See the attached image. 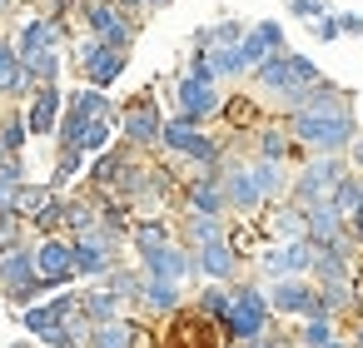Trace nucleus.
<instances>
[{"label":"nucleus","mask_w":363,"mask_h":348,"mask_svg":"<svg viewBox=\"0 0 363 348\" xmlns=\"http://www.w3.org/2000/svg\"><path fill=\"white\" fill-rule=\"evenodd\" d=\"M284 125H289L294 145H298V150H308V155H343V150L353 145V135L363 130L353 110H338V115L294 110V115H284Z\"/></svg>","instance_id":"f257e3e1"},{"label":"nucleus","mask_w":363,"mask_h":348,"mask_svg":"<svg viewBox=\"0 0 363 348\" xmlns=\"http://www.w3.org/2000/svg\"><path fill=\"white\" fill-rule=\"evenodd\" d=\"M249 80H254V90H259L264 100H274V105L289 115V100H294L298 90L318 85V80H323V70H318L308 55H294V50H284V55H269L259 70H249Z\"/></svg>","instance_id":"f03ea898"},{"label":"nucleus","mask_w":363,"mask_h":348,"mask_svg":"<svg viewBox=\"0 0 363 348\" xmlns=\"http://www.w3.org/2000/svg\"><path fill=\"white\" fill-rule=\"evenodd\" d=\"M219 333L229 343H239V348L264 338V333H274V313H269V298H264L259 284H244V279L229 284V313L219 318Z\"/></svg>","instance_id":"7ed1b4c3"},{"label":"nucleus","mask_w":363,"mask_h":348,"mask_svg":"<svg viewBox=\"0 0 363 348\" xmlns=\"http://www.w3.org/2000/svg\"><path fill=\"white\" fill-rule=\"evenodd\" d=\"M160 150H164L169 159L194 164V169H219L229 145H219L204 125H194V120H184V115H164V125H160Z\"/></svg>","instance_id":"20e7f679"},{"label":"nucleus","mask_w":363,"mask_h":348,"mask_svg":"<svg viewBox=\"0 0 363 348\" xmlns=\"http://www.w3.org/2000/svg\"><path fill=\"white\" fill-rule=\"evenodd\" d=\"M348 174V159L343 155H308L298 164V174H289V204L294 209H308V204H328V194L338 189V179Z\"/></svg>","instance_id":"39448f33"},{"label":"nucleus","mask_w":363,"mask_h":348,"mask_svg":"<svg viewBox=\"0 0 363 348\" xmlns=\"http://www.w3.org/2000/svg\"><path fill=\"white\" fill-rule=\"evenodd\" d=\"M70 249H75V279L95 284V279H105V274L125 259V234H115V229L95 224V229L75 234V239H70Z\"/></svg>","instance_id":"423d86ee"},{"label":"nucleus","mask_w":363,"mask_h":348,"mask_svg":"<svg viewBox=\"0 0 363 348\" xmlns=\"http://www.w3.org/2000/svg\"><path fill=\"white\" fill-rule=\"evenodd\" d=\"M80 16H85V35L115 45V50H135L140 35V16H130L115 0H80Z\"/></svg>","instance_id":"0eeeda50"},{"label":"nucleus","mask_w":363,"mask_h":348,"mask_svg":"<svg viewBox=\"0 0 363 348\" xmlns=\"http://www.w3.org/2000/svg\"><path fill=\"white\" fill-rule=\"evenodd\" d=\"M70 60H75V70H80V80H85V85L110 90V85L125 75L130 50H115V45H105V40L85 35V40H75V45H70Z\"/></svg>","instance_id":"6e6552de"},{"label":"nucleus","mask_w":363,"mask_h":348,"mask_svg":"<svg viewBox=\"0 0 363 348\" xmlns=\"http://www.w3.org/2000/svg\"><path fill=\"white\" fill-rule=\"evenodd\" d=\"M219 184H224V209H229V214L259 219V214L269 209V199H264V189H259L249 159H234L229 150H224V164H219Z\"/></svg>","instance_id":"1a4fd4ad"},{"label":"nucleus","mask_w":363,"mask_h":348,"mask_svg":"<svg viewBox=\"0 0 363 348\" xmlns=\"http://www.w3.org/2000/svg\"><path fill=\"white\" fill-rule=\"evenodd\" d=\"M160 125H164V115H160L155 95H140V100H130V105L115 115V135H120V145H130V150H140V155L160 150Z\"/></svg>","instance_id":"9d476101"},{"label":"nucleus","mask_w":363,"mask_h":348,"mask_svg":"<svg viewBox=\"0 0 363 348\" xmlns=\"http://www.w3.org/2000/svg\"><path fill=\"white\" fill-rule=\"evenodd\" d=\"M30 259H35V279L45 288H65L75 279V249H70V234H40L30 239Z\"/></svg>","instance_id":"9b49d317"},{"label":"nucleus","mask_w":363,"mask_h":348,"mask_svg":"<svg viewBox=\"0 0 363 348\" xmlns=\"http://www.w3.org/2000/svg\"><path fill=\"white\" fill-rule=\"evenodd\" d=\"M308 264H313V244H308V239L264 244V249L254 254V274H264L269 284H274V279H308Z\"/></svg>","instance_id":"f8f14e48"},{"label":"nucleus","mask_w":363,"mask_h":348,"mask_svg":"<svg viewBox=\"0 0 363 348\" xmlns=\"http://www.w3.org/2000/svg\"><path fill=\"white\" fill-rule=\"evenodd\" d=\"M264 298H269V313L274 318H318V288L308 279H274L264 288Z\"/></svg>","instance_id":"ddd939ff"},{"label":"nucleus","mask_w":363,"mask_h":348,"mask_svg":"<svg viewBox=\"0 0 363 348\" xmlns=\"http://www.w3.org/2000/svg\"><path fill=\"white\" fill-rule=\"evenodd\" d=\"M219 110H224V95H219L214 80H189V75L174 80V115H184L194 125H209Z\"/></svg>","instance_id":"4468645a"},{"label":"nucleus","mask_w":363,"mask_h":348,"mask_svg":"<svg viewBox=\"0 0 363 348\" xmlns=\"http://www.w3.org/2000/svg\"><path fill=\"white\" fill-rule=\"evenodd\" d=\"M189 259H194V279H199V284H234V279L244 274V259L234 254L229 239L199 244V249H189Z\"/></svg>","instance_id":"2eb2a0df"},{"label":"nucleus","mask_w":363,"mask_h":348,"mask_svg":"<svg viewBox=\"0 0 363 348\" xmlns=\"http://www.w3.org/2000/svg\"><path fill=\"white\" fill-rule=\"evenodd\" d=\"M135 264H140V274H150V279H169V284H189V279H194V259H189V249H184L179 239L135 254Z\"/></svg>","instance_id":"dca6fc26"},{"label":"nucleus","mask_w":363,"mask_h":348,"mask_svg":"<svg viewBox=\"0 0 363 348\" xmlns=\"http://www.w3.org/2000/svg\"><path fill=\"white\" fill-rule=\"evenodd\" d=\"M26 130H30V140H55V125H60V115H65V90L60 85H35V95L26 100Z\"/></svg>","instance_id":"f3484780"},{"label":"nucleus","mask_w":363,"mask_h":348,"mask_svg":"<svg viewBox=\"0 0 363 348\" xmlns=\"http://www.w3.org/2000/svg\"><path fill=\"white\" fill-rule=\"evenodd\" d=\"M179 204H184V214H229V209H224L219 169H194V174L179 184Z\"/></svg>","instance_id":"a211bd4d"},{"label":"nucleus","mask_w":363,"mask_h":348,"mask_svg":"<svg viewBox=\"0 0 363 348\" xmlns=\"http://www.w3.org/2000/svg\"><path fill=\"white\" fill-rule=\"evenodd\" d=\"M174 318V333H164V348H219V323L214 318H204L199 308H179V313H169Z\"/></svg>","instance_id":"6ab92c4d"},{"label":"nucleus","mask_w":363,"mask_h":348,"mask_svg":"<svg viewBox=\"0 0 363 348\" xmlns=\"http://www.w3.org/2000/svg\"><path fill=\"white\" fill-rule=\"evenodd\" d=\"M90 348H155V333L145 318L125 313V318H110V323H95L90 333Z\"/></svg>","instance_id":"aec40b11"},{"label":"nucleus","mask_w":363,"mask_h":348,"mask_svg":"<svg viewBox=\"0 0 363 348\" xmlns=\"http://www.w3.org/2000/svg\"><path fill=\"white\" fill-rule=\"evenodd\" d=\"M65 40H70V26H65V21H55V16H30L11 45H16V55H30V50H65Z\"/></svg>","instance_id":"412c9836"},{"label":"nucleus","mask_w":363,"mask_h":348,"mask_svg":"<svg viewBox=\"0 0 363 348\" xmlns=\"http://www.w3.org/2000/svg\"><path fill=\"white\" fill-rule=\"evenodd\" d=\"M30 95H35V75L21 65L16 45L0 35V100H6V105H26Z\"/></svg>","instance_id":"4be33fe9"},{"label":"nucleus","mask_w":363,"mask_h":348,"mask_svg":"<svg viewBox=\"0 0 363 348\" xmlns=\"http://www.w3.org/2000/svg\"><path fill=\"white\" fill-rule=\"evenodd\" d=\"M135 308H140L145 318H169V313L184 308V284H169V279H150V274H145Z\"/></svg>","instance_id":"5701e85b"},{"label":"nucleus","mask_w":363,"mask_h":348,"mask_svg":"<svg viewBox=\"0 0 363 348\" xmlns=\"http://www.w3.org/2000/svg\"><path fill=\"white\" fill-rule=\"evenodd\" d=\"M26 284H35V259H30V239L0 249V293H21Z\"/></svg>","instance_id":"b1692460"},{"label":"nucleus","mask_w":363,"mask_h":348,"mask_svg":"<svg viewBox=\"0 0 363 348\" xmlns=\"http://www.w3.org/2000/svg\"><path fill=\"white\" fill-rule=\"evenodd\" d=\"M249 135H254V159L289 164V159L298 155V145H294V135H289V125H284V120H264V125H254Z\"/></svg>","instance_id":"393cba45"},{"label":"nucleus","mask_w":363,"mask_h":348,"mask_svg":"<svg viewBox=\"0 0 363 348\" xmlns=\"http://www.w3.org/2000/svg\"><path fill=\"white\" fill-rule=\"evenodd\" d=\"M259 229H264V244H289V239H303V209H294L289 199L269 204L259 214Z\"/></svg>","instance_id":"a878e982"},{"label":"nucleus","mask_w":363,"mask_h":348,"mask_svg":"<svg viewBox=\"0 0 363 348\" xmlns=\"http://www.w3.org/2000/svg\"><path fill=\"white\" fill-rule=\"evenodd\" d=\"M224 234H229V214H179V224H174V239H179L184 249L214 244V239H224Z\"/></svg>","instance_id":"bb28decb"},{"label":"nucleus","mask_w":363,"mask_h":348,"mask_svg":"<svg viewBox=\"0 0 363 348\" xmlns=\"http://www.w3.org/2000/svg\"><path fill=\"white\" fill-rule=\"evenodd\" d=\"M303 239L308 244H338V239H348V224L338 219L333 204H308L303 209Z\"/></svg>","instance_id":"cd10ccee"},{"label":"nucleus","mask_w":363,"mask_h":348,"mask_svg":"<svg viewBox=\"0 0 363 348\" xmlns=\"http://www.w3.org/2000/svg\"><path fill=\"white\" fill-rule=\"evenodd\" d=\"M80 313H85L90 323H110V318H125L130 303H125L120 293H110L105 284H85V288H80Z\"/></svg>","instance_id":"c85d7f7f"},{"label":"nucleus","mask_w":363,"mask_h":348,"mask_svg":"<svg viewBox=\"0 0 363 348\" xmlns=\"http://www.w3.org/2000/svg\"><path fill=\"white\" fill-rule=\"evenodd\" d=\"M100 224V199H95V189H80V194H65V234L75 239V234H85V229H95Z\"/></svg>","instance_id":"c756f323"},{"label":"nucleus","mask_w":363,"mask_h":348,"mask_svg":"<svg viewBox=\"0 0 363 348\" xmlns=\"http://www.w3.org/2000/svg\"><path fill=\"white\" fill-rule=\"evenodd\" d=\"M174 239V219H135L130 224V234H125V244L135 249V254H145V249H160V244H169Z\"/></svg>","instance_id":"7c9ffc66"},{"label":"nucleus","mask_w":363,"mask_h":348,"mask_svg":"<svg viewBox=\"0 0 363 348\" xmlns=\"http://www.w3.org/2000/svg\"><path fill=\"white\" fill-rule=\"evenodd\" d=\"M244 21H214V26H199L194 30V50H229V45H239L244 40Z\"/></svg>","instance_id":"2f4dec72"},{"label":"nucleus","mask_w":363,"mask_h":348,"mask_svg":"<svg viewBox=\"0 0 363 348\" xmlns=\"http://www.w3.org/2000/svg\"><path fill=\"white\" fill-rule=\"evenodd\" d=\"M115 140H120V135H115V115H105V120H85L70 150H80V155L90 159V155H100V150H110Z\"/></svg>","instance_id":"473e14b6"},{"label":"nucleus","mask_w":363,"mask_h":348,"mask_svg":"<svg viewBox=\"0 0 363 348\" xmlns=\"http://www.w3.org/2000/svg\"><path fill=\"white\" fill-rule=\"evenodd\" d=\"M50 199H55V189H50V184H30V179H26V184H21V189L11 194V214L30 224V219H35V214H40V209H45Z\"/></svg>","instance_id":"72a5a7b5"},{"label":"nucleus","mask_w":363,"mask_h":348,"mask_svg":"<svg viewBox=\"0 0 363 348\" xmlns=\"http://www.w3.org/2000/svg\"><path fill=\"white\" fill-rule=\"evenodd\" d=\"M140 279H145V274H140V264H125V259H120V264H115L105 279H95V284H105L110 293H120V298L135 308V298H140Z\"/></svg>","instance_id":"f704fd0d"},{"label":"nucleus","mask_w":363,"mask_h":348,"mask_svg":"<svg viewBox=\"0 0 363 348\" xmlns=\"http://www.w3.org/2000/svg\"><path fill=\"white\" fill-rule=\"evenodd\" d=\"M328 338H338V318H298V333H294V348H323Z\"/></svg>","instance_id":"c9c22d12"},{"label":"nucleus","mask_w":363,"mask_h":348,"mask_svg":"<svg viewBox=\"0 0 363 348\" xmlns=\"http://www.w3.org/2000/svg\"><path fill=\"white\" fill-rule=\"evenodd\" d=\"M194 308L204 313V318H224L229 313V284H199V293H194Z\"/></svg>","instance_id":"e433bc0d"},{"label":"nucleus","mask_w":363,"mask_h":348,"mask_svg":"<svg viewBox=\"0 0 363 348\" xmlns=\"http://www.w3.org/2000/svg\"><path fill=\"white\" fill-rule=\"evenodd\" d=\"M234 60H239V75H249V70H259V65L269 60V45H264L254 30H244V40L234 45Z\"/></svg>","instance_id":"4c0bfd02"},{"label":"nucleus","mask_w":363,"mask_h":348,"mask_svg":"<svg viewBox=\"0 0 363 348\" xmlns=\"http://www.w3.org/2000/svg\"><path fill=\"white\" fill-rule=\"evenodd\" d=\"M26 184V159L11 155V159H0V209H11V194Z\"/></svg>","instance_id":"58836bf2"},{"label":"nucleus","mask_w":363,"mask_h":348,"mask_svg":"<svg viewBox=\"0 0 363 348\" xmlns=\"http://www.w3.org/2000/svg\"><path fill=\"white\" fill-rule=\"evenodd\" d=\"M75 174H85V155H80V150H60V155H55V174H50V189L60 194V189H65V184L75 179Z\"/></svg>","instance_id":"ea45409f"},{"label":"nucleus","mask_w":363,"mask_h":348,"mask_svg":"<svg viewBox=\"0 0 363 348\" xmlns=\"http://www.w3.org/2000/svg\"><path fill=\"white\" fill-rule=\"evenodd\" d=\"M26 140H30L26 115H21V110H11L6 120H0V145H6V155H21V150H26Z\"/></svg>","instance_id":"a19ab883"},{"label":"nucleus","mask_w":363,"mask_h":348,"mask_svg":"<svg viewBox=\"0 0 363 348\" xmlns=\"http://www.w3.org/2000/svg\"><path fill=\"white\" fill-rule=\"evenodd\" d=\"M249 30L269 45V55H284V50H289V40H284V26H279V21H259V26H249Z\"/></svg>","instance_id":"79ce46f5"},{"label":"nucleus","mask_w":363,"mask_h":348,"mask_svg":"<svg viewBox=\"0 0 363 348\" xmlns=\"http://www.w3.org/2000/svg\"><path fill=\"white\" fill-rule=\"evenodd\" d=\"M219 115H229L234 125H254V120H259V105H254V100H244V95H234V100L224 95V110H219Z\"/></svg>","instance_id":"37998d69"},{"label":"nucleus","mask_w":363,"mask_h":348,"mask_svg":"<svg viewBox=\"0 0 363 348\" xmlns=\"http://www.w3.org/2000/svg\"><path fill=\"white\" fill-rule=\"evenodd\" d=\"M184 75H189V80H214L209 55H204V50H194V55H189V65H184ZM214 85H219V80H214Z\"/></svg>","instance_id":"c03bdc74"},{"label":"nucleus","mask_w":363,"mask_h":348,"mask_svg":"<svg viewBox=\"0 0 363 348\" xmlns=\"http://www.w3.org/2000/svg\"><path fill=\"white\" fill-rule=\"evenodd\" d=\"M289 16H298V21H318V16H328V6H323V0H289Z\"/></svg>","instance_id":"a18cd8bd"},{"label":"nucleus","mask_w":363,"mask_h":348,"mask_svg":"<svg viewBox=\"0 0 363 348\" xmlns=\"http://www.w3.org/2000/svg\"><path fill=\"white\" fill-rule=\"evenodd\" d=\"M308 26H313V40H338V21H333V11L318 16V21H308Z\"/></svg>","instance_id":"49530a36"},{"label":"nucleus","mask_w":363,"mask_h":348,"mask_svg":"<svg viewBox=\"0 0 363 348\" xmlns=\"http://www.w3.org/2000/svg\"><path fill=\"white\" fill-rule=\"evenodd\" d=\"M343 159H348V169H353V174H363V130L353 135V145L343 150Z\"/></svg>","instance_id":"de8ad7c7"},{"label":"nucleus","mask_w":363,"mask_h":348,"mask_svg":"<svg viewBox=\"0 0 363 348\" xmlns=\"http://www.w3.org/2000/svg\"><path fill=\"white\" fill-rule=\"evenodd\" d=\"M115 6H125L130 16H140V11H164L169 0H115Z\"/></svg>","instance_id":"09e8293b"},{"label":"nucleus","mask_w":363,"mask_h":348,"mask_svg":"<svg viewBox=\"0 0 363 348\" xmlns=\"http://www.w3.org/2000/svg\"><path fill=\"white\" fill-rule=\"evenodd\" d=\"M244 348H294V338H284V333H264V338H254V343H244Z\"/></svg>","instance_id":"8fccbe9b"},{"label":"nucleus","mask_w":363,"mask_h":348,"mask_svg":"<svg viewBox=\"0 0 363 348\" xmlns=\"http://www.w3.org/2000/svg\"><path fill=\"white\" fill-rule=\"evenodd\" d=\"M338 21V35H363V16H333Z\"/></svg>","instance_id":"3c124183"},{"label":"nucleus","mask_w":363,"mask_h":348,"mask_svg":"<svg viewBox=\"0 0 363 348\" xmlns=\"http://www.w3.org/2000/svg\"><path fill=\"white\" fill-rule=\"evenodd\" d=\"M353 308H358V313H363V264H358V269H353Z\"/></svg>","instance_id":"603ef678"},{"label":"nucleus","mask_w":363,"mask_h":348,"mask_svg":"<svg viewBox=\"0 0 363 348\" xmlns=\"http://www.w3.org/2000/svg\"><path fill=\"white\" fill-rule=\"evenodd\" d=\"M348 348H363V313H358V323H353V338H348Z\"/></svg>","instance_id":"864d4df0"},{"label":"nucleus","mask_w":363,"mask_h":348,"mask_svg":"<svg viewBox=\"0 0 363 348\" xmlns=\"http://www.w3.org/2000/svg\"><path fill=\"white\" fill-rule=\"evenodd\" d=\"M323 348H348V338H328V343H323Z\"/></svg>","instance_id":"5fc2aeb1"},{"label":"nucleus","mask_w":363,"mask_h":348,"mask_svg":"<svg viewBox=\"0 0 363 348\" xmlns=\"http://www.w3.org/2000/svg\"><path fill=\"white\" fill-rule=\"evenodd\" d=\"M11 348H40V343H35V338H21V343H11Z\"/></svg>","instance_id":"6e6d98bb"},{"label":"nucleus","mask_w":363,"mask_h":348,"mask_svg":"<svg viewBox=\"0 0 363 348\" xmlns=\"http://www.w3.org/2000/svg\"><path fill=\"white\" fill-rule=\"evenodd\" d=\"M0 159H11V155H6V145H0Z\"/></svg>","instance_id":"4d7b16f0"}]
</instances>
